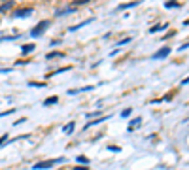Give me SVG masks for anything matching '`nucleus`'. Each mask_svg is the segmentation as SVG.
<instances>
[{
	"instance_id": "nucleus-1",
	"label": "nucleus",
	"mask_w": 189,
	"mask_h": 170,
	"mask_svg": "<svg viewBox=\"0 0 189 170\" xmlns=\"http://www.w3.org/2000/svg\"><path fill=\"white\" fill-rule=\"evenodd\" d=\"M61 163H64L62 157H59V159H47V161H40V163H36L32 168H34V170H47V168H53L55 164H61Z\"/></svg>"
},
{
	"instance_id": "nucleus-2",
	"label": "nucleus",
	"mask_w": 189,
	"mask_h": 170,
	"mask_svg": "<svg viewBox=\"0 0 189 170\" xmlns=\"http://www.w3.org/2000/svg\"><path fill=\"white\" fill-rule=\"evenodd\" d=\"M47 27H49V21H40L38 25H36V27L32 29L30 36H32V38H38V36H42V34H44V30H45Z\"/></svg>"
},
{
	"instance_id": "nucleus-3",
	"label": "nucleus",
	"mask_w": 189,
	"mask_h": 170,
	"mask_svg": "<svg viewBox=\"0 0 189 170\" xmlns=\"http://www.w3.org/2000/svg\"><path fill=\"white\" fill-rule=\"evenodd\" d=\"M32 8H21V10H15L13 11V17L15 19H23V17H29V15H32Z\"/></svg>"
},
{
	"instance_id": "nucleus-4",
	"label": "nucleus",
	"mask_w": 189,
	"mask_h": 170,
	"mask_svg": "<svg viewBox=\"0 0 189 170\" xmlns=\"http://www.w3.org/2000/svg\"><path fill=\"white\" fill-rule=\"evenodd\" d=\"M170 55V47H161L159 51L153 53V59H167Z\"/></svg>"
},
{
	"instance_id": "nucleus-5",
	"label": "nucleus",
	"mask_w": 189,
	"mask_h": 170,
	"mask_svg": "<svg viewBox=\"0 0 189 170\" xmlns=\"http://www.w3.org/2000/svg\"><path fill=\"white\" fill-rule=\"evenodd\" d=\"M76 11V6H66V8H62V10H57L55 11V17H61V15H64V13H74Z\"/></svg>"
},
{
	"instance_id": "nucleus-6",
	"label": "nucleus",
	"mask_w": 189,
	"mask_h": 170,
	"mask_svg": "<svg viewBox=\"0 0 189 170\" xmlns=\"http://www.w3.org/2000/svg\"><path fill=\"white\" fill-rule=\"evenodd\" d=\"M34 47H36L34 44H25V45L21 47V53H23V55H29V53H32V51H34Z\"/></svg>"
},
{
	"instance_id": "nucleus-7",
	"label": "nucleus",
	"mask_w": 189,
	"mask_h": 170,
	"mask_svg": "<svg viewBox=\"0 0 189 170\" xmlns=\"http://www.w3.org/2000/svg\"><path fill=\"white\" fill-rule=\"evenodd\" d=\"M91 21H93V19H87V21H83V23H78V25H74V27H70L68 30H70V32H74V30H78V29H83L85 25H89Z\"/></svg>"
},
{
	"instance_id": "nucleus-8",
	"label": "nucleus",
	"mask_w": 189,
	"mask_h": 170,
	"mask_svg": "<svg viewBox=\"0 0 189 170\" xmlns=\"http://www.w3.org/2000/svg\"><path fill=\"white\" fill-rule=\"evenodd\" d=\"M108 119V115H104V117H99V119H94V121H91V123H87L83 129H89V127H93V125H99V123H102V121H106Z\"/></svg>"
},
{
	"instance_id": "nucleus-9",
	"label": "nucleus",
	"mask_w": 189,
	"mask_h": 170,
	"mask_svg": "<svg viewBox=\"0 0 189 170\" xmlns=\"http://www.w3.org/2000/svg\"><path fill=\"white\" fill-rule=\"evenodd\" d=\"M57 102H59L57 96H49V99H45V100H44V106H53V104H57Z\"/></svg>"
},
{
	"instance_id": "nucleus-10",
	"label": "nucleus",
	"mask_w": 189,
	"mask_h": 170,
	"mask_svg": "<svg viewBox=\"0 0 189 170\" xmlns=\"http://www.w3.org/2000/svg\"><path fill=\"white\" fill-rule=\"evenodd\" d=\"M74 127H76L74 123H68V125H64V127H62V131H64L66 134H72V132H74Z\"/></svg>"
},
{
	"instance_id": "nucleus-11",
	"label": "nucleus",
	"mask_w": 189,
	"mask_h": 170,
	"mask_svg": "<svg viewBox=\"0 0 189 170\" xmlns=\"http://www.w3.org/2000/svg\"><path fill=\"white\" fill-rule=\"evenodd\" d=\"M12 8H13V2H4L2 6H0V11H2V13H4V11H8V10H12Z\"/></svg>"
},
{
	"instance_id": "nucleus-12",
	"label": "nucleus",
	"mask_w": 189,
	"mask_h": 170,
	"mask_svg": "<svg viewBox=\"0 0 189 170\" xmlns=\"http://www.w3.org/2000/svg\"><path fill=\"white\" fill-rule=\"evenodd\" d=\"M57 57H62V53L61 51H51V53L45 55V59H57Z\"/></svg>"
},
{
	"instance_id": "nucleus-13",
	"label": "nucleus",
	"mask_w": 189,
	"mask_h": 170,
	"mask_svg": "<svg viewBox=\"0 0 189 170\" xmlns=\"http://www.w3.org/2000/svg\"><path fill=\"white\" fill-rule=\"evenodd\" d=\"M168 25H157V27H151L150 29V32H157V30H164V29H167Z\"/></svg>"
},
{
	"instance_id": "nucleus-14",
	"label": "nucleus",
	"mask_w": 189,
	"mask_h": 170,
	"mask_svg": "<svg viewBox=\"0 0 189 170\" xmlns=\"http://www.w3.org/2000/svg\"><path fill=\"white\" fill-rule=\"evenodd\" d=\"M132 6H138V2H129V4H121V6H119V10H129V8H132Z\"/></svg>"
},
{
	"instance_id": "nucleus-15",
	"label": "nucleus",
	"mask_w": 189,
	"mask_h": 170,
	"mask_svg": "<svg viewBox=\"0 0 189 170\" xmlns=\"http://www.w3.org/2000/svg\"><path fill=\"white\" fill-rule=\"evenodd\" d=\"M78 163H83V166H87L89 164V159L83 157V155H78Z\"/></svg>"
},
{
	"instance_id": "nucleus-16",
	"label": "nucleus",
	"mask_w": 189,
	"mask_h": 170,
	"mask_svg": "<svg viewBox=\"0 0 189 170\" xmlns=\"http://www.w3.org/2000/svg\"><path fill=\"white\" fill-rule=\"evenodd\" d=\"M164 8H180L178 2H164Z\"/></svg>"
},
{
	"instance_id": "nucleus-17",
	"label": "nucleus",
	"mask_w": 189,
	"mask_h": 170,
	"mask_svg": "<svg viewBox=\"0 0 189 170\" xmlns=\"http://www.w3.org/2000/svg\"><path fill=\"white\" fill-rule=\"evenodd\" d=\"M131 113H132V108H127V110H123V112H121V117H129Z\"/></svg>"
},
{
	"instance_id": "nucleus-18",
	"label": "nucleus",
	"mask_w": 189,
	"mask_h": 170,
	"mask_svg": "<svg viewBox=\"0 0 189 170\" xmlns=\"http://www.w3.org/2000/svg\"><path fill=\"white\" fill-rule=\"evenodd\" d=\"M131 42V36L129 38H123V40H119V42H117V47H119V45H125V44H129Z\"/></svg>"
},
{
	"instance_id": "nucleus-19",
	"label": "nucleus",
	"mask_w": 189,
	"mask_h": 170,
	"mask_svg": "<svg viewBox=\"0 0 189 170\" xmlns=\"http://www.w3.org/2000/svg\"><path fill=\"white\" fill-rule=\"evenodd\" d=\"M6 142H10V136H8V134H4L2 138H0V145H4Z\"/></svg>"
},
{
	"instance_id": "nucleus-20",
	"label": "nucleus",
	"mask_w": 189,
	"mask_h": 170,
	"mask_svg": "<svg viewBox=\"0 0 189 170\" xmlns=\"http://www.w3.org/2000/svg\"><path fill=\"white\" fill-rule=\"evenodd\" d=\"M29 85H30V87H45V83H36V81H30Z\"/></svg>"
},
{
	"instance_id": "nucleus-21",
	"label": "nucleus",
	"mask_w": 189,
	"mask_h": 170,
	"mask_svg": "<svg viewBox=\"0 0 189 170\" xmlns=\"http://www.w3.org/2000/svg\"><path fill=\"white\" fill-rule=\"evenodd\" d=\"M15 110L12 108V110H8V112H0V117H4V115H10V113H13Z\"/></svg>"
},
{
	"instance_id": "nucleus-22",
	"label": "nucleus",
	"mask_w": 189,
	"mask_h": 170,
	"mask_svg": "<svg viewBox=\"0 0 189 170\" xmlns=\"http://www.w3.org/2000/svg\"><path fill=\"white\" fill-rule=\"evenodd\" d=\"M138 123H140V117H134V119H132V121H131V125H132V127H136V125H138Z\"/></svg>"
},
{
	"instance_id": "nucleus-23",
	"label": "nucleus",
	"mask_w": 189,
	"mask_h": 170,
	"mask_svg": "<svg viewBox=\"0 0 189 170\" xmlns=\"http://www.w3.org/2000/svg\"><path fill=\"white\" fill-rule=\"evenodd\" d=\"M100 113V110L99 112H91V113H87V117H94V115H99Z\"/></svg>"
},
{
	"instance_id": "nucleus-24",
	"label": "nucleus",
	"mask_w": 189,
	"mask_h": 170,
	"mask_svg": "<svg viewBox=\"0 0 189 170\" xmlns=\"http://www.w3.org/2000/svg\"><path fill=\"white\" fill-rule=\"evenodd\" d=\"M108 149H110V151H119L121 148H117V145H115V148H113V145H110V148H108Z\"/></svg>"
},
{
	"instance_id": "nucleus-25",
	"label": "nucleus",
	"mask_w": 189,
	"mask_h": 170,
	"mask_svg": "<svg viewBox=\"0 0 189 170\" xmlns=\"http://www.w3.org/2000/svg\"><path fill=\"white\" fill-rule=\"evenodd\" d=\"M187 47H189V44H183V45L180 47V51H185V49H187Z\"/></svg>"
},
{
	"instance_id": "nucleus-26",
	"label": "nucleus",
	"mask_w": 189,
	"mask_h": 170,
	"mask_svg": "<svg viewBox=\"0 0 189 170\" xmlns=\"http://www.w3.org/2000/svg\"><path fill=\"white\" fill-rule=\"evenodd\" d=\"M76 170H89L87 166H76Z\"/></svg>"
},
{
	"instance_id": "nucleus-27",
	"label": "nucleus",
	"mask_w": 189,
	"mask_h": 170,
	"mask_svg": "<svg viewBox=\"0 0 189 170\" xmlns=\"http://www.w3.org/2000/svg\"><path fill=\"white\" fill-rule=\"evenodd\" d=\"M182 83H183V85H185V83H189V78H187V80H183V81H182Z\"/></svg>"
},
{
	"instance_id": "nucleus-28",
	"label": "nucleus",
	"mask_w": 189,
	"mask_h": 170,
	"mask_svg": "<svg viewBox=\"0 0 189 170\" xmlns=\"http://www.w3.org/2000/svg\"><path fill=\"white\" fill-rule=\"evenodd\" d=\"M183 25H189V19H185V21H183Z\"/></svg>"
}]
</instances>
